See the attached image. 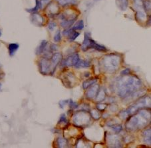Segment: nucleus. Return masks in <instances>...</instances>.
Here are the masks:
<instances>
[{
  "mask_svg": "<svg viewBox=\"0 0 151 148\" xmlns=\"http://www.w3.org/2000/svg\"><path fill=\"white\" fill-rule=\"evenodd\" d=\"M138 114L135 113L132 115L128 119L126 123L127 130L134 131L141 129L147 125L150 119V113L149 111L141 109L138 111Z\"/></svg>",
  "mask_w": 151,
  "mask_h": 148,
  "instance_id": "f03ea898",
  "label": "nucleus"
},
{
  "mask_svg": "<svg viewBox=\"0 0 151 148\" xmlns=\"http://www.w3.org/2000/svg\"><path fill=\"white\" fill-rule=\"evenodd\" d=\"M115 4L121 11H125L129 6V0H116Z\"/></svg>",
  "mask_w": 151,
  "mask_h": 148,
  "instance_id": "4468645a",
  "label": "nucleus"
},
{
  "mask_svg": "<svg viewBox=\"0 0 151 148\" xmlns=\"http://www.w3.org/2000/svg\"><path fill=\"white\" fill-rule=\"evenodd\" d=\"M148 105H150V98L148 97H142L140 98L136 103H134L133 105L124 110V113L128 117L129 116H132L133 114L137 113L138 111L141 109H144L145 107Z\"/></svg>",
  "mask_w": 151,
  "mask_h": 148,
  "instance_id": "39448f33",
  "label": "nucleus"
},
{
  "mask_svg": "<svg viewBox=\"0 0 151 148\" xmlns=\"http://www.w3.org/2000/svg\"><path fill=\"white\" fill-rule=\"evenodd\" d=\"M31 22L36 26L41 27L43 25V23L45 22L44 18L40 14H37V12L33 13L31 15Z\"/></svg>",
  "mask_w": 151,
  "mask_h": 148,
  "instance_id": "9b49d317",
  "label": "nucleus"
},
{
  "mask_svg": "<svg viewBox=\"0 0 151 148\" xmlns=\"http://www.w3.org/2000/svg\"><path fill=\"white\" fill-rule=\"evenodd\" d=\"M19 48V45L18 43H9L8 45V50L9 56L12 57L15 55V53L18 50V49Z\"/></svg>",
  "mask_w": 151,
  "mask_h": 148,
  "instance_id": "f3484780",
  "label": "nucleus"
},
{
  "mask_svg": "<svg viewBox=\"0 0 151 148\" xmlns=\"http://www.w3.org/2000/svg\"><path fill=\"white\" fill-rule=\"evenodd\" d=\"M77 16L75 15L71 17L67 18L65 15L62 16V21L61 22V26L63 28H69L73 24L75 21L77 19Z\"/></svg>",
  "mask_w": 151,
  "mask_h": 148,
  "instance_id": "ddd939ff",
  "label": "nucleus"
},
{
  "mask_svg": "<svg viewBox=\"0 0 151 148\" xmlns=\"http://www.w3.org/2000/svg\"><path fill=\"white\" fill-rule=\"evenodd\" d=\"M86 76L85 75V76H86V77H89V75H90V74L89 73H86Z\"/></svg>",
  "mask_w": 151,
  "mask_h": 148,
  "instance_id": "4c0bfd02",
  "label": "nucleus"
},
{
  "mask_svg": "<svg viewBox=\"0 0 151 148\" xmlns=\"http://www.w3.org/2000/svg\"><path fill=\"white\" fill-rule=\"evenodd\" d=\"M97 108L99 109V110L103 111L105 110L106 108V105H104V104H98L97 105Z\"/></svg>",
  "mask_w": 151,
  "mask_h": 148,
  "instance_id": "e433bc0d",
  "label": "nucleus"
},
{
  "mask_svg": "<svg viewBox=\"0 0 151 148\" xmlns=\"http://www.w3.org/2000/svg\"><path fill=\"white\" fill-rule=\"evenodd\" d=\"M53 40L55 42H59L61 40V32H60V30H57L55 34L54 35Z\"/></svg>",
  "mask_w": 151,
  "mask_h": 148,
  "instance_id": "c756f323",
  "label": "nucleus"
},
{
  "mask_svg": "<svg viewBox=\"0 0 151 148\" xmlns=\"http://www.w3.org/2000/svg\"><path fill=\"white\" fill-rule=\"evenodd\" d=\"M84 28V22L83 20L78 21V22L75 23L73 25V27H72L73 30H82Z\"/></svg>",
  "mask_w": 151,
  "mask_h": 148,
  "instance_id": "b1692460",
  "label": "nucleus"
},
{
  "mask_svg": "<svg viewBox=\"0 0 151 148\" xmlns=\"http://www.w3.org/2000/svg\"><path fill=\"white\" fill-rule=\"evenodd\" d=\"M68 123V121H67V118H66V116L65 114H61V116H60V118H59V120L58 121V124H67Z\"/></svg>",
  "mask_w": 151,
  "mask_h": 148,
  "instance_id": "c85d7f7f",
  "label": "nucleus"
},
{
  "mask_svg": "<svg viewBox=\"0 0 151 148\" xmlns=\"http://www.w3.org/2000/svg\"><path fill=\"white\" fill-rule=\"evenodd\" d=\"M111 128L114 132H116L117 134L121 132L122 129H123V127H122L121 125H119V124H115V125L111 126Z\"/></svg>",
  "mask_w": 151,
  "mask_h": 148,
  "instance_id": "cd10ccee",
  "label": "nucleus"
},
{
  "mask_svg": "<svg viewBox=\"0 0 151 148\" xmlns=\"http://www.w3.org/2000/svg\"><path fill=\"white\" fill-rule=\"evenodd\" d=\"M95 1H99V0H95Z\"/></svg>",
  "mask_w": 151,
  "mask_h": 148,
  "instance_id": "a19ab883",
  "label": "nucleus"
},
{
  "mask_svg": "<svg viewBox=\"0 0 151 148\" xmlns=\"http://www.w3.org/2000/svg\"><path fill=\"white\" fill-rule=\"evenodd\" d=\"M150 128L147 129L143 131L142 133V138H143V142L146 144L150 145L151 144V134H150Z\"/></svg>",
  "mask_w": 151,
  "mask_h": 148,
  "instance_id": "dca6fc26",
  "label": "nucleus"
},
{
  "mask_svg": "<svg viewBox=\"0 0 151 148\" xmlns=\"http://www.w3.org/2000/svg\"><path fill=\"white\" fill-rule=\"evenodd\" d=\"M56 26H57L56 22H49V25H48V29L50 31H53Z\"/></svg>",
  "mask_w": 151,
  "mask_h": 148,
  "instance_id": "473e14b6",
  "label": "nucleus"
},
{
  "mask_svg": "<svg viewBox=\"0 0 151 148\" xmlns=\"http://www.w3.org/2000/svg\"><path fill=\"white\" fill-rule=\"evenodd\" d=\"M39 69L41 74L47 75L48 74H51L52 71V65L51 60L48 58H42L39 61L38 64Z\"/></svg>",
  "mask_w": 151,
  "mask_h": 148,
  "instance_id": "0eeeda50",
  "label": "nucleus"
},
{
  "mask_svg": "<svg viewBox=\"0 0 151 148\" xmlns=\"http://www.w3.org/2000/svg\"><path fill=\"white\" fill-rule=\"evenodd\" d=\"M136 17L138 20L140 21V22H145V21H146V19H147V14H145V12L138 11L137 12Z\"/></svg>",
  "mask_w": 151,
  "mask_h": 148,
  "instance_id": "412c9836",
  "label": "nucleus"
},
{
  "mask_svg": "<svg viewBox=\"0 0 151 148\" xmlns=\"http://www.w3.org/2000/svg\"><path fill=\"white\" fill-rule=\"evenodd\" d=\"M49 49H50V50L52 51V52H54V51L57 50V46L55 45V44L53 43L50 45V48H49Z\"/></svg>",
  "mask_w": 151,
  "mask_h": 148,
  "instance_id": "c9c22d12",
  "label": "nucleus"
},
{
  "mask_svg": "<svg viewBox=\"0 0 151 148\" xmlns=\"http://www.w3.org/2000/svg\"><path fill=\"white\" fill-rule=\"evenodd\" d=\"M1 30H0V37H1Z\"/></svg>",
  "mask_w": 151,
  "mask_h": 148,
  "instance_id": "58836bf2",
  "label": "nucleus"
},
{
  "mask_svg": "<svg viewBox=\"0 0 151 148\" xmlns=\"http://www.w3.org/2000/svg\"><path fill=\"white\" fill-rule=\"evenodd\" d=\"M79 60V56L77 53H73L65 59H63L61 62L62 67H75L78 61Z\"/></svg>",
  "mask_w": 151,
  "mask_h": 148,
  "instance_id": "6e6552de",
  "label": "nucleus"
},
{
  "mask_svg": "<svg viewBox=\"0 0 151 148\" xmlns=\"http://www.w3.org/2000/svg\"><path fill=\"white\" fill-rule=\"evenodd\" d=\"M88 88L89 89L88 90L87 93H86V97L88 99V100H92V99L95 98L97 96L99 91L100 87L98 84H94Z\"/></svg>",
  "mask_w": 151,
  "mask_h": 148,
  "instance_id": "9d476101",
  "label": "nucleus"
},
{
  "mask_svg": "<svg viewBox=\"0 0 151 148\" xmlns=\"http://www.w3.org/2000/svg\"><path fill=\"white\" fill-rule=\"evenodd\" d=\"M47 45V41L46 40H43L40 43V45L36 48L35 54L36 55H41L46 50V47Z\"/></svg>",
  "mask_w": 151,
  "mask_h": 148,
  "instance_id": "2eb2a0df",
  "label": "nucleus"
},
{
  "mask_svg": "<svg viewBox=\"0 0 151 148\" xmlns=\"http://www.w3.org/2000/svg\"><path fill=\"white\" fill-rule=\"evenodd\" d=\"M90 114H91V116L92 117V118H94L95 119H99L100 118H101V113L99 112V111L96 110H92L90 112Z\"/></svg>",
  "mask_w": 151,
  "mask_h": 148,
  "instance_id": "bb28decb",
  "label": "nucleus"
},
{
  "mask_svg": "<svg viewBox=\"0 0 151 148\" xmlns=\"http://www.w3.org/2000/svg\"><path fill=\"white\" fill-rule=\"evenodd\" d=\"M121 63V57L118 54L111 53L104 57L101 61L103 68L106 72L113 73L116 71Z\"/></svg>",
  "mask_w": 151,
  "mask_h": 148,
  "instance_id": "7ed1b4c3",
  "label": "nucleus"
},
{
  "mask_svg": "<svg viewBox=\"0 0 151 148\" xmlns=\"http://www.w3.org/2000/svg\"><path fill=\"white\" fill-rule=\"evenodd\" d=\"M105 97H106L105 91L103 89H101L99 91L97 96L95 97V101L97 102H101L105 100Z\"/></svg>",
  "mask_w": 151,
  "mask_h": 148,
  "instance_id": "aec40b11",
  "label": "nucleus"
},
{
  "mask_svg": "<svg viewBox=\"0 0 151 148\" xmlns=\"http://www.w3.org/2000/svg\"><path fill=\"white\" fill-rule=\"evenodd\" d=\"M62 60H63V56L61 53H53L51 58V62L52 65V71L51 73V75L54 73L58 64H61Z\"/></svg>",
  "mask_w": 151,
  "mask_h": 148,
  "instance_id": "1a4fd4ad",
  "label": "nucleus"
},
{
  "mask_svg": "<svg viewBox=\"0 0 151 148\" xmlns=\"http://www.w3.org/2000/svg\"><path fill=\"white\" fill-rule=\"evenodd\" d=\"M91 66V64L88 61H85V60H82V59H80L78 61L77 64L75 66V68H87Z\"/></svg>",
  "mask_w": 151,
  "mask_h": 148,
  "instance_id": "a211bd4d",
  "label": "nucleus"
},
{
  "mask_svg": "<svg viewBox=\"0 0 151 148\" xmlns=\"http://www.w3.org/2000/svg\"><path fill=\"white\" fill-rule=\"evenodd\" d=\"M115 87L120 97L128 98L140 92L142 82L136 76H123L116 79Z\"/></svg>",
  "mask_w": 151,
  "mask_h": 148,
  "instance_id": "f257e3e1",
  "label": "nucleus"
},
{
  "mask_svg": "<svg viewBox=\"0 0 151 148\" xmlns=\"http://www.w3.org/2000/svg\"><path fill=\"white\" fill-rule=\"evenodd\" d=\"M0 67H1V65H0Z\"/></svg>",
  "mask_w": 151,
  "mask_h": 148,
  "instance_id": "79ce46f5",
  "label": "nucleus"
},
{
  "mask_svg": "<svg viewBox=\"0 0 151 148\" xmlns=\"http://www.w3.org/2000/svg\"><path fill=\"white\" fill-rule=\"evenodd\" d=\"M130 74H131V70L128 68L124 69L123 71H122L121 73V74L122 75V76H127V75H129Z\"/></svg>",
  "mask_w": 151,
  "mask_h": 148,
  "instance_id": "f704fd0d",
  "label": "nucleus"
},
{
  "mask_svg": "<svg viewBox=\"0 0 151 148\" xmlns=\"http://www.w3.org/2000/svg\"><path fill=\"white\" fill-rule=\"evenodd\" d=\"M69 100H63V101H60L59 102V107L61 108V109H63L65 108L67 103H69Z\"/></svg>",
  "mask_w": 151,
  "mask_h": 148,
  "instance_id": "72a5a7b5",
  "label": "nucleus"
},
{
  "mask_svg": "<svg viewBox=\"0 0 151 148\" xmlns=\"http://www.w3.org/2000/svg\"><path fill=\"white\" fill-rule=\"evenodd\" d=\"M1 83H0V90H1Z\"/></svg>",
  "mask_w": 151,
  "mask_h": 148,
  "instance_id": "ea45409f",
  "label": "nucleus"
},
{
  "mask_svg": "<svg viewBox=\"0 0 151 148\" xmlns=\"http://www.w3.org/2000/svg\"><path fill=\"white\" fill-rule=\"evenodd\" d=\"M40 9V1L39 0H35V6L33 8L30 9H26V11L29 13H36L38 12V10Z\"/></svg>",
  "mask_w": 151,
  "mask_h": 148,
  "instance_id": "393cba45",
  "label": "nucleus"
},
{
  "mask_svg": "<svg viewBox=\"0 0 151 148\" xmlns=\"http://www.w3.org/2000/svg\"><path fill=\"white\" fill-rule=\"evenodd\" d=\"M58 2L60 5H61V6H65L67 5L76 4L77 0H58Z\"/></svg>",
  "mask_w": 151,
  "mask_h": 148,
  "instance_id": "a878e982",
  "label": "nucleus"
},
{
  "mask_svg": "<svg viewBox=\"0 0 151 148\" xmlns=\"http://www.w3.org/2000/svg\"><path fill=\"white\" fill-rule=\"evenodd\" d=\"M89 49H94L95 50L103 51V52L107 51V49L105 46L98 44L95 41L91 39L88 33H85L84 40H83V42L81 45V50L83 51H86Z\"/></svg>",
  "mask_w": 151,
  "mask_h": 148,
  "instance_id": "20e7f679",
  "label": "nucleus"
},
{
  "mask_svg": "<svg viewBox=\"0 0 151 148\" xmlns=\"http://www.w3.org/2000/svg\"><path fill=\"white\" fill-rule=\"evenodd\" d=\"M97 82V78H91V79L85 80V81L83 83V88L84 90H87L88 87L91 86V85L94 84H95Z\"/></svg>",
  "mask_w": 151,
  "mask_h": 148,
  "instance_id": "6ab92c4d",
  "label": "nucleus"
},
{
  "mask_svg": "<svg viewBox=\"0 0 151 148\" xmlns=\"http://www.w3.org/2000/svg\"><path fill=\"white\" fill-rule=\"evenodd\" d=\"M57 144H58L59 147H65L67 145V140L66 139L63 138V137H58L57 140Z\"/></svg>",
  "mask_w": 151,
  "mask_h": 148,
  "instance_id": "4be33fe9",
  "label": "nucleus"
},
{
  "mask_svg": "<svg viewBox=\"0 0 151 148\" xmlns=\"http://www.w3.org/2000/svg\"><path fill=\"white\" fill-rule=\"evenodd\" d=\"M50 3H51L50 0H41V1H40V8H43L45 6L49 5Z\"/></svg>",
  "mask_w": 151,
  "mask_h": 148,
  "instance_id": "7c9ffc66",
  "label": "nucleus"
},
{
  "mask_svg": "<svg viewBox=\"0 0 151 148\" xmlns=\"http://www.w3.org/2000/svg\"><path fill=\"white\" fill-rule=\"evenodd\" d=\"M107 141L111 147H121V143L116 135H109L107 137Z\"/></svg>",
  "mask_w": 151,
  "mask_h": 148,
  "instance_id": "f8f14e48",
  "label": "nucleus"
},
{
  "mask_svg": "<svg viewBox=\"0 0 151 148\" xmlns=\"http://www.w3.org/2000/svg\"><path fill=\"white\" fill-rule=\"evenodd\" d=\"M80 35V33L79 32H75L74 30H72V31L69 34V35L67 36V38H68L69 40L73 41H75L76 40L77 38H78V36Z\"/></svg>",
  "mask_w": 151,
  "mask_h": 148,
  "instance_id": "5701e85b",
  "label": "nucleus"
},
{
  "mask_svg": "<svg viewBox=\"0 0 151 148\" xmlns=\"http://www.w3.org/2000/svg\"><path fill=\"white\" fill-rule=\"evenodd\" d=\"M69 107L71 109H77V108H78V107H79L78 103L73 102L72 100H69Z\"/></svg>",
  "mask_w": 151,
  "mask_h": 148,
  "instance_id": "2f4dec72",
  "label": "nucleus"
},
{
  "mask_svg": "<svg viewBox=\"0 0 151 148\" xmlns=\"http://www.w3.org/2000/svg\"><path fill=\"white\" fill-rule=\"evenodd\" d=\"M91 119V114L86 111H78L75 113L73 116V122L78 126L84 127L90 123Z\"/></svg>",
  "mask_w": 151,
  "mask_h": 148,
  "instance_id": "423d86ee",
  "label": "nucleus"
}]
</instances>
